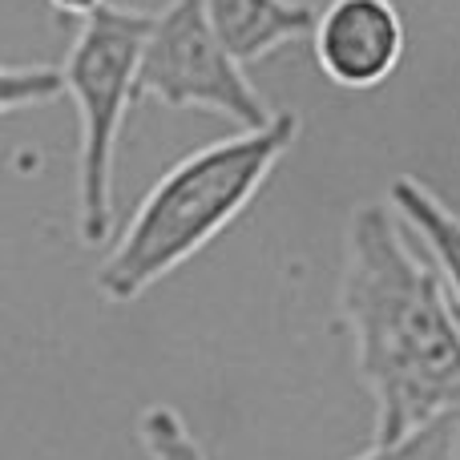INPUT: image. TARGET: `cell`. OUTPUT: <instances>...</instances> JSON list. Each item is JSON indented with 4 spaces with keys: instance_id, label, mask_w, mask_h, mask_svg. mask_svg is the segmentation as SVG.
<instances>
[{
    "instance_id": "30bf717a",
    "label": "cell",
    "mask_w": 460,
    "mask_h": 460,
    "mask_svg": "<svg viewBox=\"0 0 460 460\" xmlns=\"http://www.w3.org/2000/svg\"><path fill=\"white\" fill-rule=\"evenodd\" d=\"M351 460H460V416H445L429 429H416L396 445H367Z\"/></svg>"
},
{
    "instance_id": "8992f818",
    "label": "cell",
    "mask_w": 460,
    "mask_h": 460,
    "mask_svg": "<svg viewBox=\"0 0 460 460\" xmlns=\"http://www.w3.org/2000/svg\"><path fill=\"white\" fill-rule=\"evenodd\" d=\"M207 21L238 65L267 61L291 40L315 32L319 8L307 0H202Z\"/></svg>"
},
{
    "instance_id": "7a4b0ae2",
    "label": "cell",
    "mask_w": 460,
    "mask_h": 460,
    "mask_svg": "<svg viewBox=\"0 0 460 460\" xmlns=\"http://www.w3.org/2000/svg\"><path fill=\"white\" fill-rule=\"evenodd\" d=\"M303 134L299 110H279L262 129H238L178 158L134 207L93 283L102 299L137 303L150 287L202 254L246 215Z\"/></svg>"
},
{
    "instance_id": "52a82bcc",
    "label": "cell",
    "mask_w": 460,
    "mask_h": 460,
    "mask_svg": "<svg viewBox=\"0 0 460 460\" xmlns=\"http://www.w3.org/2000/svg\"><path fill=\"white\" fill-rule=\"evenodd\" d=\"M388 207L396 210L404 230H412V238L424 246V259L437 267L440 283H445L460 315V215L412 174H400L388 186Z\"/></svg>"
},
{
    "instance_id": "9c48e42d",
    "label": "cell",
    "mask_w": 460,
    "mask_h": 460,
    "mask_svg": "<svg viewBox=\"0 0 460 460\" xmlns=\"http://www.w3.org/2000/svg\"><path fill=\"white\" fill-rule=\"evenodd\" d=\"M65 97V69L61 65H4L0 73V113L4 118H16L21 110H37V105H49Z\"/></svg>"
},
{
    "instance_id": "6da1fadb",
    "label": "cell",
    "mask_w": 460,
    "mask_h": 460,
    "mask_svg": "<svg viewBox=\"0 0 460 460\" xmlns=\"http://www.w3.org/2000/svg\"><path fill=\"white\" fill-rule=\"evenodd\" d=\"M335 307L372 396V445L460 416V315L388 199L351 210Z\"/></svg>"
},
{
    "instance_id": "5b68a950",
    "label": "cell",
    "mask_w": 460,
    "mask_h": 460,
    "mask_svg": "<svg viewBox=\"0 0 460 460\" xmlns=\"http://www.w3.org/2000/svg\"><path fill=\"white\" fill-rule=\"evenodd\" d=\"M404 45L396 0H327L311 32L319 73L351 93L380 89L404 61Z\"/></svg>"
},
{
    "instance_id": "8fae6325",
    "label": "cell",
    "mask_w": 460,
    "mask_h": 460,
    "mask_svg": "<svg viewBox=\"0 0 460 460\" xmlns=\"http://www.w3.org/2000/svg\"><path fill=\"white\" fill-rule=\"evenodd\" d=\"M105 4H110V0H49V8H53L57 16H65V21H77V24H85L89 16H97Z\"/></svg>"
},
{
    "instance_id": "277c9868",
    "label": "cell",
    "mask_w": 460,
    "mask_h": 460,
    "mask_svg": "<svg viewBox=\"0 0 460 460\" xmlns=\"http://www.w3.org/2000/svg\"><path fill=\"white\" fill-rule=\"evenodd\" d=\"M137 93L166 110L218 113L234 129H262L279 113L251 85L246 65L226 53L202 0H166L154 13Z\"/></svg>"
},
{
    "instance_id": "ba28073f",
    "label": "cell",
    "mask_w": 460,
    "mask_h": 460,
    "mask_svg": "<svg viewBox=\"0 0 460 460\" xmlns=\"http://www.w3.org/2000/svg\"><path fill=\"white\" fill-rule=\"evenodd\" d=\"M137 445L150 460H207V448L199 445L194 429L182 420L174 404H150L142 408L134 424Z\"/></svg>"
},
{
    "instance_id": "3957f363",
    "label": "cell",
    "mask_w": 460,
    "mask_h": 460,
    "mask_svg": "<svg viewBox=\"0 0 460 460\" xmlns=\"http://www.w3.org/2000/svg\"><path fill=\"white\" fill-rule=\"evenodd\" d=\"M154 13L105 4L77 24L65 57V97L77 105V238L105 246L118 226L113 215V166L142 77V53Z\"/></svg>"
}]
</instances>
